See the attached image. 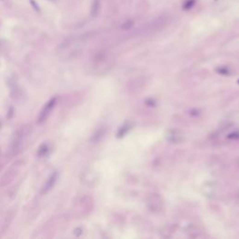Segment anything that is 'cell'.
Masks as SVG:
<instances>
[{
    "label": "cell",
    "instance_id": "cell-1",
    "mask_svg": "<svg viewBox=\"0 0 239 239\" xmlns=\"http://www.w3.org/2000/svg\"><path fill=\"white\" fill-rule=\"evenodd\" d=\"M55 104H56V98L53 97L45 105L44 108H42V110L40 112V114H39V123L44 121L48 117H49V115L51 114V111L52 110V108L55 106Z\"/></svg>",
    "mask_w": 239,
    "mask_h": 239
},
{
    "label": "cell",
    "instance_id": "cell-2",
    "mask_svg": "<svg viewBox=\"0 0 239 239\" xmlns=\"http://www.w3.org/2000/svg\"><path fill=\"white\" fill-rule=\"evenodd\" d=\"M56 178H57V173H53L50 178L49 179L47 180V182L44 184V187H43V190H42V193H48L49 190L54 186L55 182H56Z\"/></svg>",
    "mask_w": 239,
    "mask_h": 239
},
{
    "label": "cell",
    "instance_id": "cell-3",
    "mask_svg": "<svg viewBox=\"0 0 239 239\" xmlns=\"http://www.w3.org/2000/svg\"><path fill=\"white\" fill-rule=\"evenodd\" d=\"M100 0H93L92 3V7H91V14L93 17H96L100 11Z\"/></svg>",
    "mask_w": 239,
    "mask_h": 239
},
{
    "label": "cell",
    "instance_id": "cell-4",
    "mask_svg": "<svg viewBox=\"0 0 239 239\" xmlns=\"http://www.w3.org/2000/svg\"><path fill=\"white\" fill-rule=\"evenodd\" d=\"M195 5V0H186L182 5V8L184 11H189Z\"/></svg>",
    "mask_w": 239,
    "mask_h": 239
}]
</instances>
